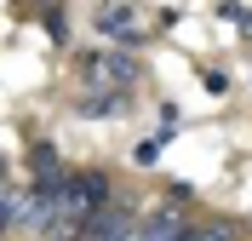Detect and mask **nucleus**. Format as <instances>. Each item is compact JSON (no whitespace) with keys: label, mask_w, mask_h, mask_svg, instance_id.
Wrapping results in <instances>:
<instances>
[{"label":"nucleus","mask_w":252,"mask_h":241,"mask_svg":"<svg viewBox=\"0 0 252 241\" xmlns=\"http://www.w3.org/2000/svg\"><path fill=\"white\" fill-rule=\"evenodd\" d=\"M80 80L86 86H138L143 80V64L132 58V52H121V46H103V52H80Z\"/></svg>","instance_id":"1"},{"label":"nucleus","mask_w":252,"mask_h":241,"mask_svg":"<svg viewBox=\"0 0 252 241\" xmlns=\"http://www.w3.org/2000/svg\"><path fill=\"white\" fill-rule=\"evenodd\" d=\"M92 23H97V34L109 40V46H121V52H138L143 46V34H138V12H132V0H103L92 12Z\"/></svg>","instance_id":"2"},{"label":"nucleus","mask_w":252,"mask_h":241,"mask_svg":"<svg viewBox=\"0 0 252 241\" xmlns=\"http://www.w3.org/2000/svg\"><path fill=\"white\" fill-rule=\"evenodd\" d=\"M184 230H189V224L178 218L172 207H155V212L138 224V241H184Z\"/></svg>","instance_id":"3"},{"label":"nucleus","mask_w":252,"mask_h":241,"mask_svg":"<svg viewBox=\"0 0 252 241\" xmlns=\"http://www.w3.org/2000/svg\"><path fill=\"white\" fill-rule=\"evenodd\" d=\"M86 236L92 241H132V224H126V212H97V218H86Z\"/></svg>","instance_id":"4"},{"label":"nucleus","mask_w":252,"mask_h":241,"mask_svg":"<svg viewBox=\"0 0 252 241\" xmlns=\"http://www.w3.org/2000/svg\"><path fill=\"white\" fill-rule=\"evenodd\" d=\"M75 109H80V115H121V109H126V92L103 86V92H86V98L75 103Z\"/></svg>","instance_id":"5"},{"label":"nucleus","mask_w":252,"mask_h":241,"mask_svg":"<svg viewBox=\"0 0 252 241\" xmlns=\"http://www.w3.org/2000/svg\"><path fill=\"white\" fill-rule=\"evenodd\" d=\"M184 241H235V224L212 218V224H195V230H184Z\"/></svg>","instance_id":"6"},{"label":"nucleus","mask_w":252,"mask_h":241,"mask_svg":"<svg viewBox=\"0 0 252 241\" xmlns=\"http://www.w3.org/2000/svg\"><path fill=\"white\" fill-rule=\"evenodd\" d=\"M17 212H23V190H6V195H0V236L17 230Z\"/></svg>","instance_id":"7"},{"label":"nucleus","mask_w":252,"mask_h":241,"mask_svg":"<svg viewBox=\"0 0 252 241\" xmlns=\"http://www.w3.org/2000/svg\"><path fill=\"white\" fill-rule=\"evenodd\" d=\"M206 92L223 98V92H229V75H223V69H206Z\"/></svg>","instance_id":"8"},{"label":"nucleus","mask_w":252,"mask_h":241,"mask_svg":"<svg viewBox=\"0 0 252 241\" xmlns=\"http://www.w3.org/2000/svg\"><path fill=\"white\" fill-rule=\"evenodd\" d=\"M160 144H166V138H143V144H138V161H155V155H160Z\"/></svg>","instance_id":"9"},{"label":"nucleus","mask_w":252,"mask_h":241,"mask_svg":"<svg viewBox=\"0 0 252 241\" xmlns=\"http://www.w3.org/2000/svg\"><path fill=\"white\" fill-rule=\"evenodd\" d=\"M0 184H6V161H0Z\"/></svg>","instance_id":"10"},{"label":"nucleus","mask_w":252,"mask_h":241,"mask_svg":"<svg viewBox=\"0 0 252 241\" xmlns=\"http://www.w3.org/2000/svg\"><path fill=\"white\" fill-rule=\"evenodd\" d=\"M132 241H138V236H132Z\"/></svg>","instance_id":"11"}]
</instances>
